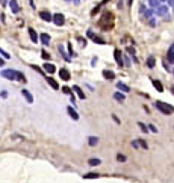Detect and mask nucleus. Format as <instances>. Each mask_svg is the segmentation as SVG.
<instances>
[{
	"instance_id": "nucleus-33",
	"label": "nucleus",
	"mask_w": 174,
	"mask_h": 183,
	"mask_svg": "<svg viewBox=\"0 0 174 183\" xmlns=\"http://www.w3.org/2000/svg\"><path fill=\"white\" fill-rule=\"evenodd\" d=\"M150 5H152L153 8H158V6H159V0H150Z\"/></svg>"
},
{
	"instance_id": "nucleus-19",
	"label": "nucleus",
	"mask_w": 174,
	"mask_h": 183,
	"mask_svg": "<svg viewBox=\"0 0 174 183\" xmlns=\"http://www.w3.org/2000/svg\"><path fill=\"white\" fill-rule=\"evenodd\" d=\"M47 82H48V85H50L53 89H59V83H58L55 79H52V77H47Z\"/></svg>"
},
{
	"instance_id": "nucleus-31",
	"label": "nucleus",
	"mask_w": 174,
	"mask_h": 183,
	"mask_svg": "<svg viewBox=\"0 0 174 183\" xmlns=\"http://www.w3.org/2000/svg\"><path fill=\"white\" fill-rule=\"evenodd\" d=\"M0 55H3V58H5V59H9V58H11V55H9V53H6L3 49H0Z\"/></svg>"
},
{
	"instance_id": "nucleus-21",
	"label": "nucleus",
	"mask_w": 174,
	"mask_h": 183,
	"mask_svg": "<svg viewBox=\"0 0 174 183\" xmlns=\"http://www.w3.org/2000/svg\"><path fill=\"white\" fill-rule=\"evenodd\" d=\"M117 88H118V89H121V91H124V93H129V91H130V88H129L127 85H124V83H121V82H118V83H117Z\"/></svg>"
},
{
	"instance_id": "nucleus-7",
	"label": "nucleus",
	"mask_w": 174,
	"mask_h": 183,
	"mask_svg": "<svg viewBox=\"0 0 174 183\" xmlns=\"http://www.w3.org/2000/svg\"><path fill=\"white\" fill-rule=\"evenodd\" d=\"M21 94H23L24 99H26L28 103H33V96L29 93V89H21Z\"/></svg>"
},
{
	"instance_id": "nucleus-2",
	"label": "nucleus",
	"mask_w": 174,
	"mask_h": 183,
	"mask_svg": "<svg viewBox=\"0 0 174 183\" xmlns=\"http://www.w3.org/2000/svg\"><path fill=\"white\" fill-rule=\"evenodd\" d=\"M2 76L8 80H20V82H26V77H24L23 73L20 71H15V70H3L2 71Z\"/></svg>"
},
{
	"instance_id": "nucleus-39",
	"label": "nucleus",
	"mask_w": 174,
	"mask_h": 183,
	"mask_svg": "<svg viewBox=\"0 0 174 183\" xmlns=\"http://www.w3.org/2000/svg\"><path fill=\"white\" fill-rule=\"evenodd\" d=\"M8 3V0H2V5H6Z\"/></svg>"
},
{
	"instance_id": "nucleus-1",
	"label": "nucleus",
	"mask_w": 174,
	"mask_h": 183,
	"mask_svg": "<svg viewBox=\"0 0 174 183\" xmlns=\"http://www.w3.org/2000/svg\"><path fill=\"white\" fill-rule=\"evenodd\" d=\"M98 26H100L103 30H111L114 27V14L109 12V11L103 12L102 18L98 20Z\"/></svg>"
},
{
	"instance_id": "nucleus-25",
	"label": "nucleus",
	"mask_w": 174,
	"mask_h": 183,
	"mask_svg": "<svg viewBox=\"0 0 174 183\" xmlns=\"http://www.w3.org/2000/svg\"><path fill=\"white\" fill-rule=\"evenodd\" d=\"M114 99L121 103V102H124V99H126V97H124V94H121V93H115V94H114Z\"/></svg>"
},
{
	"instance_id": "nucleus-9",
	"label": "nucleus",
	"mask_w": 174,
	"mask_h": 183,
	"mask_svg": "<svg viewBox=\"0 0 174 183\" xmlns=\"http://www.w3.org/2000/svg\"><path fill=\"white\" fill-rule=\"evenodd\" d=\"M42 67H44V71H45V73H48V74H53V73L56 71V68H55V65H53V64H48V62H47V64H44Z\"/></svg>"
},
{
	"instance_id": "nucleus-6",
	"label": "nucleus",
	"mask_w": 174,
	"mask_h": 183,
	"mask_svg": "<svg viewBox=\"0 0 174 183\" xmlns=\"http://www.w3.org/2000/svg\"><path fill=\"white\" fill-rule=\"evenodd\" d=\"M114 58H115V61H117V64H118L120 67H123V64H124V61H123V55H121V52H120L118 49H115V50H114Z\"/></svg>"
},
{
	"instance_id": "nucleus-22",
	"label": "nucleus",
	"mask_w": 174,
	"mask_h": 183,
	"mask_svg": "<svg viewBox=\"0 0 174 183\" xmlns=\"http://www.w3.org/2000/svg\"><path fill=\"white\" fill-rule=\"evenodd\" d=\"M88 164H89L91 167H97V165H100V164H102V161H100V159L92 157V159H89V161H88Z\"/></svg>"
},
{
	"instance_id": "nucleus-16",
	"label": "nucleus",
	"mask_w": 174,
	"mask_h": 183,
	"mask_svg": "<svg viewBox=\"0 0 174 183\" xmlns=\"http://www.w3.org/2000/svg\"><path fill=\"white\" fill-rule=\"evenodd\" d=\"M73 91H76V94L79 96V99H80V100H85V94H83V91H82L77 85H74V86H73Z\"/></svg>"
},
{
	"instance_id": "nucleus-37",
	"label": "nucleus",
	"mask_w": 174,
	"mask_h": 183,
	"mask_svg": "<svg viewBox=\"0 0 174 183\" xmlns=\"http://www.w3.org/2000/svg\"><path fill=\"white\" fill-rule=\"evenodd\" d=\"M68 52H70V55H71V56H74V52H73V47H71V45H70V44H68Z\"/></svg>"
},
{
	"instance_id": "nucleus-23",
	"label": "nucleus",
	"mask_w": 174,
	"mask_h": 183,
	"mask_svg": "<svg viewBox=\"0 0 174 183\" xmlns=\"http://www.w3.org/2000/svg\"><path fill=\"white\" fill-rule=\"evenodd\" d=\"M88 144H89L91 147L97 145V144H98V138H95V136H89V138H88Z\"/></svg>"
},
{
	"instance_id": "nucleus-13",
	"label": "nucleus",
	"mask_w": 174,
	"mask_h": 183,
	"mask_svg": "<svg viewBox=\"0 0 174 183\" xmlns=\"http://www.w3.org/2000/svg\"><path fill=\"white\" fill-rule=\"evenodd\" d=\"M67 112H68V115H70V117H71L73 120H79V115H77V112L74 110V109H73L71 106H70V107H67Z\"/></svg>"
},
{
	"instance_id": "nucleus-24",
	"label": "nucleus",
	"mask_w": 174,
	"mask_h": 183,
	"mask_svg": "<svg viewBox=\"0 0 174 183\" xmlns=\"http://www.w3.org/2000/svg\"><path fill=\"white\" fill-rule=\"evenodd\" d=\"M155 64H156V61H155L153 56H150V58L147 59V67H148V68H155Z\"/></svg>"
},
{
	"instance_id": "nucleus-8",
	"label": "nucleus",
	"mask_w": 174,
	"mask_h": 183,
	"mask_svg": "<svg viewBox=\"0 0 174 183\" xmlns=\"http://www.w3.org/2000/svg\"><path fill=\"white\" fill-rule=\"evenodd\" d=\"M39 18H42L44 21H53V15L50 12H47V11H41L39 12Z\"/></svg>"
},
{
	"instance_id": "nucleus-3",
	"label": "nucleus",
	"mask_w": 174,
	"mask_h": 183,
	"mask_svg": "<svg viewBox=\"0 0 174 183\" xmlns=\"http://www.w3.org/2000/svg\"><path fill=\"white\" fill-rule=\"evenodd\" d=\"M156 107H158V110L165 113V115H170V113H173V110H174V107L171 104L165 103V102H156Z\"/></svg>"
},
{
	"instance_id": "nucleus-11",
	"label": "nucleus",
	"mask_w": 174,
	"mask_h": 183,
	"mask_svg": "<svg viewBox=\"0 0 174 183\" xmlns=\"http://www.w3.org/2000/svg\"><path fill=\"white\" fill-rule=\"evenodd\" d=\"M86 35H88L89 38H92V39H94V41H95L97 44H106V42H105V41H103L102 38H98L97 35H94V32H92V30H88V33H86Z\"/></svg>"
},
{
	"instance_id": "nucleus-35",
	"label": "nucleus",
	"mask_w": 174,
	"mask_h": 183,
	"mask_svg": "<svg viewBox=\"0 0 174 183\" xmlns=\"http://www.w3.org/2000/svg\"><path fill=\"white\" fill-rule=\"evenodd\" d=\"M132 147H133V148H139V147H141V145H139V141H138V139H136V141H132Z\"/></svg>"
},
{
	"instance_id": "nucleus-34",
	"label": "nucleus",
	"mask_w": 174,
	"mask_h": 183,
	"mask_svg": "<svg viewBox=\"0 0 174 183\" xmlns=\"http://www.w3.org/2000/svg\"><path fill=\"white\" fill-rule=\"evenodd\" d=\"M138 141H139V145H141L142 148H145V150H147V147H148V145H147V142H145L144 139H138Z\"/></svg>"
},
{
	"instance_id": "nucleus-29",
	"label": "nucleus",
	"mask_w": 174,
	"mask_h": 183,
	"mask_svg": "<svg viewBox=\"0 0 174 183\" xmlns=\"http://www.w3.org/2000/svg\"><path fill=\"white\" fill-rule=\"evenodd\" d=\"M138 126H139V129H141L142 132H147V130H148V126H145V124H144V123H141V121L138 123Z\"/></svg>"
},
{
	"instance_id": "nucleus-32",
	"label": "nucleus",
	"mask_w": 174,
	"mask_h": 183,
	"mask_svg": "<svg viewBox=\"0 0 174 183\" xmlns=\"http://www.w3.org/2000/svg\"><path fill=\"white\" fill-rule=\"evenodd\" d=\"M41 56H42V58H44L45 61H48V59H50V55H48V53H47L45 50H42V52H41Z\"/></svg>"
},
{
	"instance_id": "nucleus-42",
	"label": "nucleus",
	"mask_w": 174,
	"mask_h": 183,
	"mask_svg": "<svg viewBox=\"0 0 174 183\" xmlns=\"http://www.w3.org/2000/svg\"><path fill=\"white\" fill-rule=\"evenodd\" d=\"M171 91H173V94H174V86H173V88H171Z\"/></svg>"
},
{
	"instance_id": "nucleus-20",
	"label": "nucleus",
	"mask_w": 174,
	"mask_h": 183,
	"mask_svg": "<svg viewBox=\"0 0 174 183\" xmlns=\"http://www.w3.org/2000/svg\"><path fill=\"white\" fill-rule=\"evenodd\" d=\"M103 77H105V79H108V80H112V79L115 77V74H114V71L105 70V71H103Z\"/></svg>"
},
{
	"instance_id": "nucleus-26",
	"label": "nucleus",
	"mask_w": 174,
	"mask_h": 183,
	"mask_svg": "<svg viewBox=\"0 0 174 183\" xmlns=\"http://www.w3.org/2000/svg\"><path fill=\"white\" fill-rule=\"evenodd\" d=\"M59 52H61V55H64V59H65L67 62H70V61H71V56H68V55L64 52V47H62V45H59Z\"/></svg>"
},
{
	"instance_id": "nucleus-18",
	"label": "nucleus",
	"mask_w": 174,
	"mask_h": 183,
	"mask_svg": "<svg viewBox=\"0 0 174 183\" xmlns=\"http://www.w3.org/2000/svg\"><path fill=\"white\" fill-rule=\"evenodd\" d=\"M167 11H168V8H167L165 5H159V6L156 8L158 15H165V14H167Z\"/></svg>"
},
{
	"instance_id": "nucleus-27",
	"label": "nucleus",
	"mask_w": 174,
	"mask_h": 183,
	"mask_svg": "<svg viewBox=\"0 0 174 183\" xmlns=\"http://www.w3.org/2000/svg\"><path fill=\"white\" fill-rule=\"evenodd\" d=\"M62 93H64V94H68L70 97H71V96H74V94H73V91H71L68 86H64V88H62Z\"/></svg>"
},
{
	"instance_id": "nucleus-12",
	"label": "nucleus",
	"mask_w": 174,
	"mask_h": 183,
	"mask_svg": "<svg viewBox=\"0 0 174 183\" xmlns=\"http://www.w3.org/2000/svg\"><path fill=\"white\" fill-rule=\"evenodd\" d=\"M9 8H11V11H12L14 14H17V12L20 11V8H18V3H17V0H9Z\"/></svg>"
},
{
	"instance_id": "nucleus-36",
	"label": "nucleus",
	"mask_w": 174,
	"mask_h": 183,
	"mask_svg": "<svg viewBox=\"0 0 174 183\" xmlns=\"http://www.w3.org/2000/svg\"><path fill=\"white\" fill-rule=\"evenodd\" d=\"M148 130H152L153 133H156V132H158V129H156V127H155L153 124H150V126H148Z\"/></svg>"
},
{
	"instance_id": "nucleus-40",
	"label": "nucleus",
	"mask_w": 174,
	"mask_h": 183,
	"mask_svg": "<svg viewBox=\"0 0 174 183\" xmlns=\"http://www.w3.org/2000/svg\"><path fill=\"white\" fill-rule=\"evenodd\" d=\"M67 2H76V3H77V2H79V0H67Z\"/></svg>"
},
{
	"instance_id": "nucleus-30",
	"label": "nucleus",
	"mask_w": 174,
	"mask_h": 183,
	"mask_svg": "<svg viewBox=\"0 0 174 183\" xmlns=\"http://www.w3.org/2000/svg\"><path fill=\"white\" fill-rule=\"evenodd\" d=\"M117 161H118V162H126V156H123V154H117Z\"/></svg>"
},
{
	"instance_id": "nucleus-15",
	"label": "nucleus",
	"mask_w": 174,
	"mask_h": 183,
	"mask_svg": "<svg viewBox=\"0 0 174 183\" xmlns=\"http://www.w3.org/2000/svg\"><path fill=\"white\" fill-rule=\"evenodd\" d=\"M28 30H29V36H30V39H32V42H38V38H39V36L36 35V32H35V30H33L32 27H29Z\"/></svg>"
},
{
	"instance_id": "nucleus-4",
	"label": "nucleus",
	"mask_w": 174,
	"mask_h": 183,
	"mask_svg": "<svg viewBox=\"0 0 174 183\" xmlns=\"http://www.w3.org/2000/svg\"><path fill=\"white\" fill-rule=\"evenodd\" d=\"M53 23H55L56 26H62L64 23H65L64 15H62V14H55V15H53Z\"/></svg>"
},
{
	"instance_id": "nucleus-28",
	"label": "nucleus",
	"mask_w": 174,
	"mask_h": 183,
	"mask_svg": "<svg viewBox=\"0 0 174 183\" xmlns=\"http://www.w3.org/2000/svg\"><path fill=\"white\" fill-rule=\"evenodd\" d=\"M97 177H100V176L95 174V173H89V174H85L83 176V179H97Z\"/></svg>"
},
{
	"instance_id": "nucleus-17",
	"label": "nucleus",
	"mask_w": 174,
	"mask_h": 183,
	"mask_svg": "<svg viewBox=\"0 0 174 183\" xmlns=\"http://www.w3.org/2000/svg\"><path fill=\"white\" fill-rule=\"evenodd\" d=\"M152 83H153V86L158 89V93H164V86H162V83H161L159 80L153 79V80H152Z\"/></svg>"
},
{
	"instance_id": "nucleus-14",
	"label": "nucleus",
	"mask_w": 174,
	"mask_h": 183,
	"mask_svg": "<svg viewBox=\"0 0 174 183\" xmlns=\"http://www.w3.org/2000/svg\"><path fill=\"white\" fill-rule=\"evenodd\" d=\"M167 58H168V61H170L171 64H174V44L170 47V50H168V53H167Z\"/></svg>"
},
{
	"instance_id": "nucleus-10",
	"label": "nucleus",
	"mask_w": 174,
	"mask_h": 183,
	"mask_svg": "<svg viewBox=\"0 0 174 183\" xmlns=\"http://www.w3.org/2000/svg\"><path fill=\"white\" fill-rule=\"evenodd\" d=\"M39 39H41V44L42 45H48V44H50V35H48V33H41L39 35Z\"/></svg>"
},
{
	"instance_id": "nucleus-41",
	"label": "nucleus",
	"mask_w": 174,
	"mask_h": 183,
	"mask_svg": "<svg viewBox=\"0 0 174 183\" xmlns=\"http://www.w3.org/2000/svg\"><path fill=\"white\" fill-rule=\"evenodd\" d=\"M132 2H133V0H127V3H129V5H132Z\"/></svg>"
},
{
	"instance_id": "nucleus-5",
	"label": "nucleus",
	"mask_w": 174,
	"mask_h": 183,
	"mask_svg": "<svg viewBox=\"0 0 174 183\" xmlns=\"http://www.w3.org/2000/svg\"><path fill=\"white\" fill-rule=\"evenodd\" d=\"M59 77H61L62 80H65V82H68V80L71 79L70 71L67 70V68H61V70H59Z\"/></svg>"
},
{
	"instance_id": "nucleus-38",
	"label": "nucleus",
	"mask_w": 174,
	"mask_h": 183,
	"mask_svg": "<svg viewBox=\"0 0 174 183\" xmlns=\"http://www.w3.org/2000/svg\"><path fill=\"white\" fill-rule=\"evenodd\" d=\"M3 65H5V61H3L2 58H0V67H3Z\"/></svg>"
}]
</instances>
